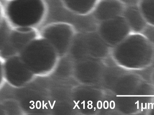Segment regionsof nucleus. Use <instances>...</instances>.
<instances>
[{
	"label": "nucleus",
	"instance_id": "f257e3e1",
	"mask_svg": "<svg viewBox=\"0 0 154 115\" xmlns=\"http://www.w3.org/2000/svg\"><path fill=\"white\" fill-rule=\"evenodd\" d=\"M45 8L42 0H12L6 12L11 22L19 27H30L42 18Z\"/></svg>",
	"mask_w": 154,
	"mask_h": 115
},
{
	"label": "nucleus",
	"instance_id": "f03ea898",
	"mask_svg": "<svg viewBox=\"0 0 154 115\" xmlns=\"http://www.w3.org/2000/svg\"><path fill=\"white\" fill-rule=\"evenodd\" d=\"M98 23L96 30L108 44L118 45L132 33L122 15Z\"/></svg>",
	"mask_w": 154,
	"mask_h": 115
},
{
	"label": "nucleus",
	"instance_id": "7ed1b4c3",
	"mask_svg": "<svg viewBox=\"0 0 154 115\" xmlns=\"http://www.w3.org/2000/svg\"><path fill=\"white\" fill-rule=\"evenodd\" d=\"M76 32L72 25L60 23L51 25L43 31V38L50 44L60 48L72 43Z\"/></svg>",
	"mask_w": 154,
	"mask_h": 115
},
{
	"label": "nucleus",
	"instance_id": "20e7f679",
	"mask_svg": "<svg viewBox=\"0 0 154 115\" xmlns=\"http://www.w3.org/2000/svg\"><path fill=\"white\" fill-rule=\"evenodd\" d=\"M126 6L120 0H99L91 14L99 22L122 15Z\"/></svg>",
	"mask_w": 154,
	"mask_h": 115
},
{
	"label": "nucleus",
	"instance_id": "39448f33",
	"mask_svg": "<svg viewBox=\"0 0 154 115\" xmlns=\"http://www.w3.org/2000/svg\"><path fill=\"white\" fill-rule=\"evenodd\" d=\"M2 28L0 41L7 42L17 46L28 44L36 37L35 31L30 27H19L12 30L6 27H3Z\"/></svg>",
	"mask_w": 154,
	"mask_h": 115
},
{
	"label": "nucleus",
	"instance_id": "423d86ee",
	"mask_svg": "<svg viewBox=\"0 0 154 115\" xmlns=\"http://www.w3.org/2000/svg\"><path fill=\"white\" fill-rule=\"evenodd\" d=\"M122 16L132 33H142L148 25L137 5L126 6Z\"/></svg>",
	"mask_w": 154,
	"mask_h": 115
},
{
	"label": "nucleus",
	"instance_id": "0eeeda50",
	"mask_svg": "<svg viewBox=\"0 0 154 115\" xmlns=\"http://www.w3.org/2000/svg\"><path fill=\"white\" fill-rule=\"evenodd\" d=\"M99 0H63L66 7L75 15L85 16L91 14Z\"/></svg>",
	"mask_w": 154,
	"mask_h": 115
},
{
	"label": "nucleus",
	"instance_id": "6e6552de",
	"mask_svg": "<svg viewBox=\"0 0 154 115\" xmlns=\"http://www.w3.org/2000/svg\"><path fill=\"white\" fill-rule=\"evenodd\" d=\"M137 6L148 25L154 27V0H140Z\"/></svg>",
	"mask_w": 154,
	"mask_h": 115
},
{
	"label": "nucleus",
	"instance_id": "1a4fd4ad",
	"mask_svg": "<svg viewBox=\"0 0 154 115\" xmlns=\"http://www.w3.org/2000/svg\"><path fill=\"white\" fill-rule=\"evenodd\" d=\"M48 104V103H46L45 105L44 104V101H42V109H44V107L45 106L46 108V109H48L47 107L46 106V105Z\"/></svg>",
	"mask_w": 154,
	"mask_h": 115
},
{
	"label": "nucleus",
	"instance_id": "9d476101",
	"mask_svg": "<svg viewBox=\"0 0 154 115\" xmlns=\"http://www.w3.org/2000/svg\"><path fill=\"white\" fill-rule=\"evenodd\" d=\"M143 109H145L143 107V103H141V111H143Z\"/></svg>",
	"mask_w": 154,
	"mask_h": 115
},
{
	"label": "nucleus",
	"instance_id": "9b49d317",
	"mask_svg": "<svg viewBox=\"0 0 154 115\" xmlns=\"http://www.w3.org/2000/svg\"><path fill=\"white\" fill-rule=\"evenodd\" d=\"M73 101L74 102L75 104L76 105V106L79 109H80V108L79 107V106L78 105V104H77V103L75 102V101Z\"/></svg>",
	"mask_w": 154,
	"mask_h": 115
},
{
	"label": "nucleus",
	"instance_id": "f8f14e48",
	"mask_svg": "<svg viewBox=\"0 0 154 115\" xmlns=\"http://www.w3.org/2000/svg\"><path fill=\"white\" fill-rule=\"evenodd\" d=\"M106 102H107V106L106 107L105 109H107L109 107V103H108V102L107 101H106Z\"/></svg>",
	"mask_w": 154,
	"mask_h": 115
},
{
	"label": "nucleus",
	"instance_id": "ddd939ff",
	"mask_svg": "<svg viewBox=\"0 0 154 115\" xmlns=\"http://www.w3.org/2000/svg\"><path fill=\"white\" fill-rule=\"evenodd\" d=\"M38 102H39V105H40L39 107L38 108V109H39L41 108V102L40 101H38Z\"/></svg>",
	"mask_w": 154,
	"mask_h": 115
},
{
	"label": "nucleus",
	"instance_id": "4468645a",
	"mask_svg": "<svg viewBox=\"0 0 154 115\" xmlns=\"http://www.w3.org/2000/svg\"><path fill=\"white\" fill-rule=\"evenodd\" d=\"M38 102H38V101H37L36 102V108L37 109H38V106H37V103H38Z\"/></svg>",
	"mask_w": 154,
	"mask_h": 115
},
{
	"label": "nucleus",
	"instance_id": "2eb2a0df",
	"mask_svg": "<svg viewBox=\"0 0 154 115\" xmlns=\"http://www.w3.org/2000/svg\"><path fill=\"white\" fill-rule=\"evenodd\" d=\"M112 102H113V106L112 107V109H113L115 108V102L114 101H112Z\"/></svg>",
	"mask_w": 154,
	"mask_h": 115
},
{
	"label": "nucleus",
	"instance_id": "dca6fc26",
	"mask_svg": "<svg viewBox=\"0 0 154 115\" xmlns=\"http://www.w3.org/2000/svg\"><path fill=\"white\" fill-rule=\"evenodd\" d=\"M106 102V101H105L103 103V107L104 109H105L106 107H105V103Z\"/></svg>",
	"mask_w": 154,
	"mask_h": 115
},
{
	"label": "nucleus",
	"instance_id": "f3484780",
	"mask_svg": "<svg viewBox=\"0 0 154 115\" xmlns=\"http://www.w3.org/2000/svg\"><path fill=\"white\" fill-rule=\"evenodd\" d=\"M150 104H151L152 105L151 109H153V105L154 104V103L152 104V103H149V105H150Z\"/></svg>",
	"mask_w": 154,
	"mask_h": 115
},
{
	"label": "nucleus",
	"instance_id": "a211bd4d",
	"mask_svg": "<svg viewBox=\"0 0 154 115\" xmlns=\"http://www.w3.org/2000/svg\"><path fill=\"white\" fill-rule=\"evenodd\" d=\"M48 102H49V105H50V107H51V109H52V106H51V102H50V101H48Z\"/></svg>",
	"mask_w": 154,
	"mask_h": 115
},
{
	"label": "nucleus",
	"instance_id": "6ab92c4d",
	"mask_svg": "<svg viewBox=\"0 0 154 115\" xmlns=\"http://www.w3.org/2000/svg\"><path fill=\"white\" fill-rule=\"evenodd\" d=\"M55 102H56V101L55 100L54 101V103H53V105H52V109H53V107H54V104H55Z\"/></svg>",
	"mask_w": 154,
	"mask_h": 115
},
{
	"label": "nucleus",
	"instance_id": "aec40b11",
	"mask_svg": "<svg viewBox=\"0 0 154 115\" xmlns=\"http://www.w3.org/2000/svg\"><path fill=\"white\" fill-rule=\"evenodd\" d=\"M83 109H85V101H84V102L83 103Z\"/></svg>",
	"mask_w": 154,
	"mask_h": 115
},
{
	"label": "nucleus",
	"instance_id": "412c9836",
	"mask_svg": "<svg viewBox=\"0 0 154 115\" xmlns=\"http://www.w3.org/2000/svg\"><path fill=\"white\" fill-rule=\"evenodd\" d=\"M137 109H139V101H137Z\"/></svg>",
	"mask_w": 154,
	"mask_h": 115
},
{
	"label": "nucleus",
	"instance_id": "4be33fe9",
	"mask_svg": "<svg viewBox=\"0 0 154 115\" xmlns=\"http://www.w3.org/2000/svg\"><path fill=\"white\" fill-rule=\"evenodd\" d=\"M147 103H145V107H144L145 109H147V106H146Z\"/></svg>",
	"mask_w": 154,
	"mask_h": 115
},
{
	"label": "nucleus",
	"instance_id": "5701e85b",
	"mask_svg": "<svg viewBox=\"0 0 154 115\" xmlns=\"http://www.w3.org/2000/svg\"><path fill=\"white\" fill-rule=\"evenodd\" d=\"M148 109H149V103H148Z\"/></svg>",
	"mask_w": 154,
	"mask_h": 115
},
{
	"label": "nucleus",
	"instance_id": "b1692460",
	"mask_svg": "<svg viewBox=\"0 0 154 115\" xmlns=\"http://www.w3.org/2000/svg\"><path fill=\"white\" fill-rule=\"evenodd\" d=\"M94 111H95V110H96V108H95V107H94Z\"/></svg>",
	"mask_w": 154,
	"mask_h": 115
},
{
	"label": "nucleus",
	"instance_id": "393cba45",
	"mask_svg": "<svg viewBox=\"0 0 154 115\" xmlns=\"http://www.w3.org/2000/svg\"><path fill=\"white\" fill-rule=\"evenodd\" d=\"M84 102V101L82 102H81V104H82Z\"/></svg>",
	"mask_w": 154,
	"mask_h": 115
}]
</instances>
